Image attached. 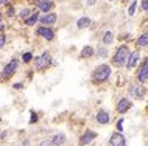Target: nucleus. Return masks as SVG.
Masks as SVG:
<instances>
[{"label":"nucleus","instance_id":"nucleus-14","mask_svg":"<svg viewBox=\"0 0 148 146\" xmlns=\"http://www.w3.org/2000/svg\"><path fill=\"white\" fill-rule=\"evenodd\" d=\"M95 139V132H92V131H87L84 135L81 137V143L83 145H86V143H90L92 140Z\"/></svg>","mask_w":148,"mask_h":146},{"label":"nucleus","instance_id":"nucleus-21","mask_svg":"<svg viewBox=\"0 0 148 146\" xmlns=\"http://www.w3.org/2000/svg\"><path fill=\"white\" fill-rule=\"evenodd\" d=\"M19 16H21L22 19H28V16H30V10H28V8H25V10H22V11H21V14H19Z\"/></svg>","mask_w":148,"mask_h":146},{"label":"nucleus","instance_id":"nucleus-4","mask_svg":"<svg viewBox=\"0 0 148 146\" xmlns=\"http://www.w3.org/2000/svg\"><path fill=\"white\" fill-rule=\"evenodd\" d=\"M130 95L133 98H136V100H142L143 95H145V89L140 84H133L130 87Z\"/></svg>","mask_w":148,"mask_h":146},{"label":"nucleus","instance_id":"nucleus-1","mask_svg":"<svg viewBox=\"0 0 148 146\" xmlns=\"http://www.w3.org/2000/svg\"><path fill=\"white\" fill-rule=\"evenodd\" d=\"M109 75H111V67L106 65V64H101V65H98L97 69L94 70L92 78H94V81L101 82V81L108 79V78H109Z\"/></svg>","mask_w":148,"mask_h":146},{"label":"nucleus","instance_id":"nucleus-8","mask_svg":"<svg viewBox=\"0 0 148 146\" xmlns=\"http://www.w3.org/2000/svg\"><path fill=\"white\" fill-rule=\"evenodd\" d=\"M36 34L38 36H42V37H45L47 41H51L53 39V31H51V28H47V26H42V28H38V31H36Z\"/></svg>","mask_w":148,"mask_h":146},{"label":"nucleus","instance_id":"nucleus-26","mask_svg":"<svg viewBox=\"0 0 148 146\" xmlns=\"http://www.w3.org/2000/svg\"><path fill=\"white\" fill-rule=\"evenodd\" d=\"M142 8L145 11H148V0H143V2H142Z\"/></svg>","mask_w":148,"mask_h":146},{"label":"nucleus","instance_id":"nucleus-13","mask_svg":"<svg viewBox=\"0 0 148 146\" xmlns=\"http://www.w3.org/2000/svg\"><path fill=\"white\" fill-rule=\"evenodd\" d=\"M137 61H139V53L137 51H134V53H131L130 54V59H128V69H133V67L137 64Z\"/></svg>","mask_w":148,"mask_h":146},{"label":"nucleus","instance_id":"nucleus-29","mask_svg":"<svg viewBox=\"0 0 148 146\" xmlns=\"http://www.w3.org/2000/svg\"><path fill=\"white\" fill-rule=\"evenodd\" d=\"M6 13H8V16L11 17V16L14 14V10H13V8H8V11H6Z\"/></svg>","mask_w":148,"mask_h":146},{"label":"nucleus","instance_id":"nucleus-18","mask_svg":"<svg viewBox=\"0 0 148 146\" xmlns=\"http://www.w3.org/2000/svg\"><path fill=\"white\" fill-rule=\"evenodd\" d=\"M89 23H90V20H89L87 17H81V19L78 20V28H86Z\"/></svg>","mask_w":148,"mask_h":146},{"label":"nucleus","instance_id":"nucleus-5","mask_svg":"<svg viewBox=\"0 0 148 146\" xmlns=\"http://www.w3.org/2000/svg\"><path fill=\"white\" fill-rule=\"evenodd\" d=\"M137 79H139V82H145L148 79V59H147V61H143V64L140 65V69H139Z\"/></svg>","mask_w":148,"mask_h":146},{"label":"nucleus","instance_id":"nucleus-24","mask_svg":"<svg viewBox=\"0 0 148 146\" xmlns=\"http://www.w3.org/2000/svg\"><path fill=\"white\" fill-rule=\"evenodd\" d=\"M31 61V53H25L23 54V62H30Z\"/></svg>","mask_w":148,"mask_h":146},{"label":"nucleus","instance_id":"nucleus-23","mask_svg":"<svg viewBox=\"0 0 148 146\" xmlns=\"http://www.w3.org/2000/svg\"><path fill=\"white\" fill-rule=\"evenodd\" d=\"M41 146H55V141L53 140H47V141H42Z\"/></svg>","mask_w":148,"mask_h":146},{"label":"nucleus","instance_id":"nucleus-15","mask_svg":"<svg viewBox=\"0 0 148 146\" xmlns=\"http://www.w3.org/2000/svg\"><path fill=\"white\" fill-rule=\"evenodd\" d=\"M137 44H139V47H148V33L142 34V36L137 39Z\"/></svg>","mask_w":148,"mask_h":146},{"label":"nucleus","instance_id":"nucleus-32","mask_svg":"<svg viewBox=\"0 0 148 146\" xmlns=\"http://www.w3.org/2000/svg\"><path fill=\"white\" fill-rule=\"evenodd\" d=\"M0 20H2V14H0Z\"/></svg>","mask_w":148,"mask_h":146},{"label":"nucleus","instance_id":"nucleus-20","mask_svg":"<svg viewBox=\"0 0 148 146\" xmlns=\"http://www.w3.org/2000/svg\"><path fill=\"white\" fill-rule=\"evenodd\" d=\"M112 39H114V36H112V33H111V31H108V33L105 34V37H103V42H105L106 45H109L111 42H112Z\"/></svg>","mask_w":148,"mask_h":146},{"label":"nucleus","instance_id":"nucleus-31","mask_svg":"<svg viewBox=\"0 0 148 146\" xmlns=\"http://www.w3.org/2000/svg\"><path fill=\"white\" fill-rule=\"evenodd\" d=\"M5 2H8V0H0V3H5Z\"/></svg>","mask_w":148,"mask_h":146},{"label":"nucleus","instance_id":"nucleus-19","mask_svg":"<svg viewBox=\"0 0 148 146\" xmlns=\"http://www.w3.org/2000/svg\"><path fill=\"white\" fill-rule=\"evenodd\" d=\"M64 140H66V135H62V134H59V135H56L53 139V141H55V146H59L61 143H64Z\"/></svg>","mask_w":148,"mask_h":146},{"label":"nucleus","instance_id":"nucleus-9","mask_svg":"<svg viewBox=\"0 0 148 146\" xmlns=\"http://www.w3.org/2000/svg\"><path fill=\"white\" fill-rule=\"evenodd\" d=\"M41 22L44 23V25H53V23L56 22V14L47 13L45 16H42V17H41Z\"/></svg>","mask_w":148,"mask_h":146},{"label":"nucleus","instance_id":"nucleus-30","mask_svg":"<svg viewBox=\"0 0 148 146\" xmlns=\"http://www.w3.org/2000/svg\"><path fill=\"white\" fill-rule=\"evenodd\" d=\"M94 2H95V0H89L87 3H89V5H94Z\"/></svg>","mask_w":148,"mask_h":146},{"label":"nucleus","instance_id":"nucleus-11","mask_svg":"<svg viewBox=\"0 0 148 146\" xmlns=\"http://www.w3.org/2000/svg\"><path fill=\"white\" fill-rule=\"evenodd\" d=\"M130 107H131L130 100H120V101H119V104H117V110H119L120 113H125Z\"/></svg>","mask_w":148,"mask_h":146},{"label":"nucleus","instance_id":"nucleus-10","mask_svg":"<svg viewBox=\"0 0 148 146\" xmlns=\"http://www.w3.org/2000/svg\"><path fill=\"white\" fill-rule=\"evenodd\" d=\"M51 6H53V3H51L50 0H39L38 2V8L41 11H44V13H49L51 10Z\"/></svg>","mask_w":148,"mask_h":146},{"label":"nucleus","instance_id":"nucleus-28","mask_svg":"<svg viewBox=\"0 0 148 146\" xmlns=\"http://www.w3.org/2000/svg\"><path fill=\"white\" fill-rule=\"evenodd\" d=\"M100 56H103V58H106V56H108V53H106V50H105V48L100 50Z\"/></svg>","mask_w":148,"mask_h":146},{"label":"nucleus","instance_id":"nucleus-12","mask_svg":"<svg viewBox=\"0 0 148 146\" xmlns=\"http://www.w3.org/2000/svg\"><path fill=\"white\" fill-rule=\"evenodd\" d=\"M97 121L100 124H106L108 121H109V115H108L106 110H100V112L97 113Z\"/></svg>","mask_w":148,"mask_h":146},{"label":"nucleus","instance_id":"nucleus-7","mask_svg":"<svg viewBox=\"0 0 148 146\" xmlns=\"http://www.w3.org/2000/svg\"><path fill=\"white\" fill-rule=\"evenodd\" d=\"M17 64H19V62L16 61V59H13V61H11L10 64H8L5 69H3V72H2V75H0V76H2V78H8L10 75H13L14 70L17 69Z\"/></svg>","mask_w":148,"mask_h":146},{"label":"nucleus","instance_id":"nucleus-17","mask_svg":"<svg viewBox=\"0 0 148 146\" xmlns=\"http://www.w3.org/2000/svg\"><path fill=\"white\" fill-rule=\"evenodd\" d=\"M94 54V50H92V47H84V48L81 50V56L83 58H89Z\"/></svg>","mask_w":148,"mask_h":146},{"label":"nucleus","instance_id":"nucleus-3","mask_svg":"<svg viewBox=\"0 0 148 146\" xmlns=\"http://www.w3.org/2000/svg\"><path fill=\"white\" fill-rule=\"evenodd\" d=\"M50 62H51V58H50L49 53H42L41 56H38V58L34 59V64H36V67H38L39 70H42V69H45V67H49Z\"/></svg>","mask_w":148,"mask_h":146},{"label":"nucleus","instance_id":"nucleus-2","mask_svg":"<svg viewBox=\"0 0 148 146\" xmlns=\"http://www.w3.org/2000/svg\"><path fill=\"white\" fill-rule=\"evenodd\" d=\"M128 54H130V50H128V47H126V45L120 47V48L117 50V53H115L114 59H112V61H114V64L117 65V67H122V65L126 62Z\"/></svg>","mask_w":148,"mask_h":146},{"label":"nucleus","instance_id":"nucleus-16","mask_svg":"<svg viewBox=\"0 0 148 146\" xmlns=\"http://www.w3.org/2000/svg\"><path fill=\"white\" fill-rule=\"evenodd\" d=\"M38 20H39V14L36 13V14H31L30 17L25 20V23H27V25H34V23L38 22Z\"/></svg>","mask_w":148,"mask_h":146},{"label":"nucleus","instance_id":"nucleus-6","mask_svg":"<svg viewBox=\"0 0 148 146\" xmlns=\"http://www.w3.org/2000/svg\"><path fill=\"white\" fill-rule=\"evenodd\" d=\"M125 137L122 135L120 132H114L111 135V140H109V145L111 146H125Z\"/></svg>","mask_w":148,"mask_h":146},{"label":"nucleus","instance_id":"nucleus-22","mask_svg":"<svg viewBox=\"0 0 148 146\" xmlns=\"http://www.w3.org/2000/svg\"><path fill=\"white\" fill-rule=\"evenodd\" d=\"M136 6H137V2H134L133 5L130 6V10H128V13H130V16H133V14H134V11H136Z\"/></svg>","mask_w":148,"mask_h":146},{"label":"nucleus","instance_id":"nucleus-27","mask_svg":"<svg viewBox=\"0 0 148 146\" xmlns=\"http://www.w3.org/2000/svg\"><path fill=\"white\" fill-rule=\"evenodd\" d=\"M3 45H5V36L2 34V36H0V48H2Z\"/></svg>","mask_w":148,"mask_h":146},{"label":"nucleus","instance_id":"nucleus-25","mask_svg":"<svg viewBox=\"0 0 148 146\" xmlns=\"http://www.w3.org/2000/svg\"><path fill=\"white\" fill-rule=\"evenodd\" d=\"M117 129H119V131H122V129H123V120L117 121Z\"/></svg>","mask_w":148,"mask_h":146}]
</instances>
